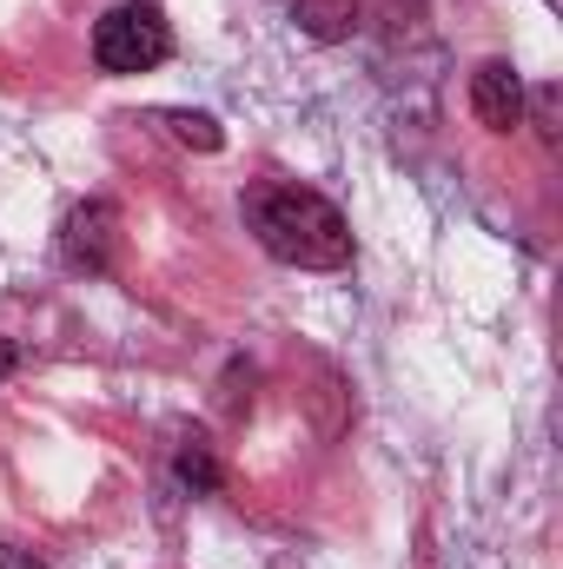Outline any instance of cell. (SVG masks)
<instances>
[{"label": "cell", "instance_id": "cell-1", "mask_svg": "<svg viewBox=\"0 0 563 569\" xmlns=\"http://www.w3.org/2000/svg\"><path fill=\"white\" fill-rule=\"evenodd\" d=\"M246 226H253V239L279 266H298V272H338V266H352V226L312 186H285V179L253 186L246 192Z\"/></svg>", "mask_w": 563, "mask_h": 569}, {"label": "cell", "instance_id": "cell-2", "mask_svg": "<svg viewBox=\"0 0 563 569\" xmlns=\"http://www.w3.org/2000/svg\"><path fill=\"white\" fill-rule=\"evenodd\" d=\"M172 53V27L152 0H120L100 27H93V60L100 73H152Z\"/></svg>", "mask_w": 563, "mask_h": 569}, {"label": "cell", "instance_id": "cell-3", "mask_svg": "<svg viewBox=\"0 0 563 569\" xmlns=\"http://www.w3.org/2000/svg\"><path fill=\"white\" fill-rule=\"evenodd\" d=\"M113 246H120V212L107 199H87L60 219V266L67 272H87V279L113 272Z\"/></svg>", "mask_w": 563, "mask_h": 569}, {"label": "cell", "instance_id": "cell-4", "mask_svg": "<svg viewBox=\"0 0 563 569\" xmlns=\"http://www.w3.org/2000/svg\"><path fill=\"white\" fill-rule=\"evenodd\" d=\"M471 107H477V120L491 133H511V127H524V80L504 60H484L471 73Z\"/></svg>", "mask_w": 563, "mask_h": 569}, {"label": "cell", "instance_id": "cell-5", "mask_svg": "<svg viewBox=\"0 0 563 569\" xmlns=\"http://www.w3.org/2000/svg\"><path fill=\"white\" fill-rule=\"evenodd\" d=\"M172 470H179V483H186V490H199V497H213V490H219V457H213V443H206V437H186V443H179V457H172Z\"/></svg>", "mask_w": 563, "mask_h": 569}, {"label": "cell", "instance_id": "cell-6", "mask_svg": "<svg viewBox=\"0 0 563 569\" xmlns=\"http://www.w3.org/2000/svg\"><path fill=\"white\" fill-rule=\"evenodd\" d=\"M298 20L318 40H338V33H352V0H298Z\"/></svg>", "mask_w": 563, "mask_h": 569}, {"label": "cell", "instance_id": "cell-7", "mask_svg": "<svg viewBox=\"0 0 563 569\" xmlns=\"http://www.w3.org/2000/svg\"><path fill=\"white\" fill-rule=\"evenodd\" d=\"M159 127L172 133L179 146H199V152H219V120H206V113H159Z\"/></svg>", "mask_w": 563, "mask_h": 569}, {"label": "cell", "instance_id": "cell-8", "mask_svg": "<svg viewBox=\"0 0 563 569\" xmlns=\"http://www.w3.org/2000/svg\"><path fill=\"white\" fill-rule=\"evenodd\" d=\"M0 569H47V563L27 557V550H13V543H0Z\"/></svg>", "mask_w": 563, "mask_h": 569}, {"label": "cell", "instance_id": "cell-9", "mask_svg": "<svg viewBox=\"0 0 563 569\" xmlns=\"http://www.w3.org/2000/svg\"><path fill=\"white\" fill-rule=\"evenodd\" d=\"M7 371H13V345L0 338V385H7Z\"/></svg>", "mask_w": 563, "mask_h": 569}]
</instances>
